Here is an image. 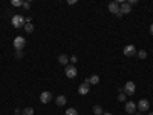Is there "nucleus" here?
Wrapping results in <instances>:
<instances>
[{"mask_svg": "<svg viewBox=\"0 0 153 115\" xmlns=\"http://www.w3.org/2000/svg\"><path fill=\"white\" fill-rule=\"evenodd\" d=\"M11 22H12V26H14L16 29H19V28H22V26L26 25V19H25L23 16H14Z\"/></svg>", "mask_w": 153, "mask_h": 115, "instance_id": "1", "label": "nucleus"}, {"mask_svg": "<svg viewBox=\"0 0 153 115\" xmlns=\"http://www.w3.org/2000/svg\"><path fill=\"white\" fill-rule=\"evenodd\" d=\"M25 46H26V38L22 37V35H17L14 38V48H16V51H23Z\"/></svg>", "mask_w": 153, "mask_h": 115, "instance_id": "2", "label": "nucleus"}, {"mask_svg": "<svg viewBox=\"0 0 153 115\" xmlns=\"http://www.w3.org/2000/svg\"><path fill=\"white\" fill-rule=\"evenodd\" d=\"M150 109V101L147 100V98H143V100H139L138 101V105H136V111H139V112H146V111H149Z\"/></svg>", "mask_w": 153, "mask_h": 115, "instance_id": "3", "label": "nucleus"}, {"mask_svg": "<svg viewBox=\"0 0 153 115\" xmlns=\"http://www.w3.org/2000/svg\"><path fill=\"white\" fill-rule=\"evenodd\" d=\"M65 74L68 78H75L76 75H78V71H76V66L75 65H68L66 69H65Z\"/></svg>", "mask_w": 153, "mask_h": 115, "instance_id": "4", "label": "nucleus"}, {"mask_svg": "<svg viewBox=\"0 0 153 115\" xmlns=\"http://www.w3.org/2000/svg\"><path fill=\"white\" fill-rule=\"evenodd\" d=\"M135 91H136V86H135V83H133V81H127V83H126V86L123 87V92H124L126 95H133V94H135Z\"/></svg>", "mask_w": 153, "mask_h": 115, "instance_id": "5", "label": "nucleus"}, {"mask_svg": "<svg viewBox=\"0 0 153 115\" xmlns=\"http://www.w3.org/2000/svg\"><path fill=\"white\" fill-rule=\"evenodd\" d=\"M124 55L126 57H133V55H136L138 54V49H136V46L135 45H127L126 48H124Z\"/></svg>", "mask_w": 153, "mask_h": 115, "instance_id": "6", "label": "nucleus"}, {"mask_svg": "<svg viewBox=\"0 0 153 115\" xmlns=\"http://www.w3.org/2000/svg\"><path fill=\"white\" fill-rule=\"evenodd\" d=\"M130 12H132V6L127 3V2H124V3L120 5V17L124 16V14H130Z\"/></svg>", "mask_w": 153, "mask_h": 115, "instance_id": "7", "label": "nucleus"}, {"mask_svg": "<svg viewBox=\"0 0 153 115\" xmlns=\"http://www.w3.org/2000/svg\"><path fill=\"white\" fill-rule=\"evenodd\" d=\"M109 12H112V14L120 17V3L118 2H110L109 3Z\"/></svg>", "mask_w": 153, "mask_h": 115, "instance_id": "8", "label": "nucleus"}, {"mask_svg": "<svg viewBox=\"0 0 153 115\" xmlns=\"http://www.w3.org/2000/svg\"><path fill=\"white\" fill-rule=\"evenodd\" d=\"M52 100V92H49V91H45V92H42L40 94V101L42 103H49V101Z\"/></svg>", "mask_w": 153, "mask_h": 115, "instance_id": "9", "label": "nucleus"}, {"mask_svg": "<svg viewBox=\"0 0 153 115\" xmlns=\"http://www.w3.org/2000/svg\"><path fill=\"white\" fill-rule=\"evenodd\" d=\"M89 91H91V84L81 83V84L78 86V94H80V95H86V94H89Z\"/></svg>", "mask_w": 153, "mask_h": 115, "instance_id": "10", "label": "nucleus"}, {"mask_svg": "<svg viewBox=\"0 0 153 115\" xmlns=\"http://www.w3.org/2000/svg\"><path fill=\"white\" fill-rule=\"evenodd\" d=\"M124 111H126L127 114H135V112H136V103H133V101H127Z\"/></svg>", "mask_w": 153, "mask_h": 115, "instance_id": "11", "label": "nucleus"}, {"mask_svg": "<svg viewBox=\"0 0 153 115\" xmlns=\"http://www.w3.org/2000/svg\"><path fill=\"white\" fill-rule=\"evenodd\" d=\"M84 83H87V84H98L100 83V77L97 74H94L91 77H87V78L84 80Z\"/></svg>", "mask_w": 153, "mask_h": 115, "instance_id": "12", "label": "nucleus"}, {"mask_svg": "<svg viewBox=\"0 0 153 115\" xmlns=\"http://www.w3.org/2000/svg\"><path fill=\"white\" fill-rule=\"evenodd\" d=\"M55 103H57V106H65V105L68 103V98H66L65 95H58V97L55 98Z\"/></svg>", "mask_w": 153, "mask_h": 115, "instance_id": "13", "label": "nucleus"}, {"mask_svg": "<svg viewBox=\"0 0 153 115\" xmlns=\"http://www.w3.org/2000/svg\"><path fill=\"white\" fill-rule=\"evenodd\" d=\"M58 63H60V65H63V66H68V63H69V57H68V55H65V54L58 55Z\"/></svg>", "mask_w": 153, "mask_h": 115, "instance_id": "14", "label": "nucleus"}, {"mask_svg": "<svg viewBox=\"0 0 153 115\" xmlns=\"http://www.w3.org/2000/svg\"><path fill=\"white\" fill-rule=\"evenodd\" d=\"M25 31H26L28 34H31V32H34V25L32 23H26V25H25Z\"/></svg>", "mask_w": 153, "mask_h": 115, "instance_id": "15", "label": "nucleus"}, {"mask_svg": "<svg viewBox=\"0 0 153 115\" xmlns=\"http://www.w3.org/2000/svg\"><path fill=\"white\" fill-rule=\"evenodd\" d=\"M92 111H94L95 115H103V114H104V112H103V108H101V106H94Z\"/></svg>", "mask_w": 153, "mask_h": 115, "instance_id": "16", "label": "nucleus"}, {"mask_svg": "<svg viewBox=\"0 0 153 115\" xmlns=\"http://www.w3.org/2000/svg\"><path fill=\"white\" fill-rule=\"evenodd\" d=\"M22 115H34V109L32 108H26L22 111Z\"/></svg>", "mask_w": 153, "mask_h": 115, "instance_id": "17", "label": "nucleus"}, {"mask_svg": "<svg viewBox=\"0 0 153 115\" xmlns=\"http://www.w3.org/2000/svg\"><path fill=\"white\" fill-rule=\"evenodd\" d=\"M138 57L141 58V60H146V58H147V52H146L144 49H141V51H138Z\"/></svg>", "mask_w": 153, "mask_h": 115, "instance_id": "18", "label": "nucleus"}, {"mask_svg": "<svg viewBox=\"0 0 153 115\" xmlns=\"http://www.w3.org/2000/svg\"><path fill=\"white\" fill-rule=\"evenodd\" d=\"M66 115H78V111H76L75 108H69L66 111Z\"/></svg>", "mask_w": 153, "mask_h": 115, "instance_id": "19", "label": "nucleus"}, {"mask_svg": "<svg viewBox=\"0 0 153 115\" xmlns=\"http://www.w3.org/2000/svg\"><path fill=\"white\" fill-rule=\"evenodd\" d=\"M11 5L16 6V8H19V6H23V2H22V0H12Z\"/></svg>", "mask_w": 153, "mask_h": 115, "instance_id": "20", "label": "nucleus"}, {"mask_svg": "<svg viewBox=\"0 0 153 115\" xmlns=\"http://www.w3.org/2000/svg\"><path fill=\"white\" fill-rule=\"evenodd\" d=\"M118 101H121V103H124V101H126V94L124 92H120L118 94Z\"/></svg>", "mask_w": 153, "mask_h": 115, "instance_id": "21", "label": "nucleus"}, {"mask_svg": "<svg viewBox=\"0 0 153 115\" xmlns=\"http://www.w3.org/2000/svg\"><path fill=\"white\" fill-rule=\"evenodd\" d=\"M69 61L72 63V65H75V63H76V61H78V58H76V55H72V57L69 58Z\"/></svg>", "mask_w": 153, "mask_h": 115, "instance_id": "22", "label": "nucleus"}, {"mask_svg": "<svg viewBox=\"0 0 153 115\" xmlns=\"http://www.w3.org/2000/svg\"><path fill=\"white\" fill-rule=\"evenodd\" d=\"M16 57L17 58H22L23 57V51H16Z\"/></svg>", "mask_w": 153, "mask_h": 115, "instance_id": "23", "label": "nucleus"}, {"mask_svg": "<svg viewBox=\"0 0 153 115\" xmlns=\"http://www.w3.org/2000/svg\"><path fill=\"white\" fill-rule=\"evenodd\" d=\"M23 8H25V9H29V8H31V3H29V2H23Z\"/></svg>", "mask_w": 153, "mask_h": 115, "instance_id": "24", "label": "nucleus"}, {"mask_svg": "<svg viewBox=\"0 0 153 115\" xmlns=\"http://www.w3.org/2000/svg\"><path fill=\"white\" fill-rule=\"evenodd\" d=\"M127 3L132 6V5H136V3H138V0H130V2H127Z\"/></svg>", "mask_w": 153, "mask_h": 115, "instance_id": "25", "label": "nucleus"}, {"mask_svg": "<svg viewBox=\"0 0 153 115\" xmlns=\"http://www.w3.org/2000/svg\"><path fill=\"white\" fill-rule=\"evenodd\" d=\"M68 3H69V5H75V3H76V0H69Z\"/></svg>", "mask_w": 153, "mask_h": 115, "instance_id": "26", "label": "nucleus"}, {"mask_svg": "<svg viewBox=\"0 0 153 115\" xmlns=\"http://www.w3.org/2000/svg\"><path fill=\"white\" fill-rule=\"evenodd\" d=\"M150 34L153 35V25H150Z\"/></svg>", "mask_w": 153, "mask_h": 115, "instance_id": "27", "label": "nucleus"}, {"mask_svg": "<svg viewBox=\"0 0 153 115\" xmlns=\"http://www.w3.org/2000/svg\"><path fill=\"white\" fill-rule=\"evenodd\" d=\"M103 115H113V114H110V112H104Z\"/></svg>", "mask_w": 153, "mask_h": 115, "instance_id": "28", "label": "nucleus"}, {"mask_svg": "<svg viewBox=\"0 0 153 115\" xmlns=\"http://www.w3.org/2000/svg\"><path fill=\"white\" fill-rule=\"evenodd\" d=\"M135 115H143L141 112H135Z\"/></svg>", "mask_w": 153, "mask_h": 115, "instance_id": "29", "label": "nucleus"}, {"mask_svg": "<svg viewBox=\"0 0 153 115\" xmlns=\"http://www.w3.org/2000/svg\"><path fill=\"white\" fill-rule=\"evenodd\" d=\"M14 115H22V114H14Z\"/></svg>", "mask_w": 153, "mask_h": 115, "instance_id": "30", "label": "nucleus"}, {"mask_svg": "<svg viewBox=\"0 0 153 115\" xmlns=\"http://www.w3.org/2000/svg\"><path fill=\"white\" fill-rule=\"evenodd\" d=\"M149 115H153V112H150V114H149Z\"/></svg>", "mask_w": 153, "mask_h": 115, "instance_id": "31", "label": "nucleus"}]
</instances>
